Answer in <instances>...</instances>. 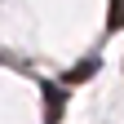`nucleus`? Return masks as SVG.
I'll list each match as a JSON object with an SVG mask.
<instances>
[{
	"mask_svg": "<svg viewBox=\"0 0 124 124\" xmlns=\"http://www.w3.org/2000/svg\"><path fill=\"white\" fill-rule=\"evenodd\" d=\"M106 27H111V31L124 27V0H111V18H106Z\"/></svg>",
	"mask_w": 124,
	"mask_h": 124,
	"instance_id": "7ed1b4c3",
	"label": "nucleus"
},
{
	"mask_svg": "<svg viewBox=\"0 0 124 124\" xmlns=\"http://www.w3.org/2000/svg\"><path fill=\"white\" fill-rule=\"evenodd\" d=\"M62 106H67V93H62L58 84H44V120L58 124L62 120Z\"/></svg>",
	"mask_w": 124,
	"mask_h": 124,
	"instance_id": "f257e3e1",
	"label": "nucleus"
},
{
	"mask_svg": "<svg viewBox=\"0 0 124 124\" xmlns=\"http://www.w3.org/2000/svg\"><path fill=\"white\" fill-rule=\"evenodd\" d=\"M93 71H98V58H84V62H80L75 71H67V84H84Z\"/></svg>",
	"mask_w": 124,
	"mask_h": 124,
	"instance_id": "f03ea898",
	"label": "nucleus"
}]
</instances>
